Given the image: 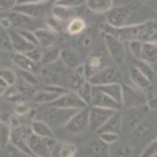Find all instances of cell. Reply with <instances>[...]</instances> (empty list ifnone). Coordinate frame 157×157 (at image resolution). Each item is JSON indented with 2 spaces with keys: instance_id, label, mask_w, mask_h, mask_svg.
Instances as JSON below:
<instances>
[{
  "instance_id": "d6a6232c",
  "label": "cell",
  "mask_w": 157,
  "mask_h": 157,
  "mask_svg": "<svg viewBox=\"0 0 157 157\" xmlns=\"http://www.w3.org/2000/svg\"><path fill=\"white\" fill-rule=\"evenodd\" d=\"M43 78L47 85H57L61 80V74L55 71L54 68H44L43 69Z\"/></svg>"
},
{
  "instance_id": "60d3db41",
  "label": "cell",
  "mask_w": 157,
  "mask_h": 157,
  "mask_svg": "<svg viewBox=\"0 0 157 157\" xmlns=\"http://www.w3.org/2000/svg\"><path fill=\"white\" fill-rule=\"evenodd\" d=\"M0 78H3L5 82H8L11 86L16 83V80H17V77H16V74L13 72L11 69H6V68H3L2 71H0Z\"/></svg>"
},
{
  "instance_id": "e0dca14e",
  "label": "cell",
  "mask_w": 157,
  "mask_h": 157,
  "mask_svg": "<svg viewBox=\"0 0 157 157\" xmlns=\"http://www.w3.org/2000/svg\"><path fill=\"white\" fill-rule=\"evenodd\" d=\"M123 129V115H121V112L120 110H116L110 118H109V121L104 124L98 132L101 134V132H120V130Z\"/></svg>"
},
{
  "instance_id": "db71d44e",
  "label": "cell",
  "mask_w": 157,
  "mask_h": 157,
  "mask_svg": "<svg viewBox=\"0 0 157 157\" xmlns=\"http://www.w3.org/2000/svg\"><path fill=\"white\" fill-rule=\"evenodd\" d=\"M50 0H19V3H46Z\"/></svg>"
},
{
  "instance_id": "7dc6e473",
  "label": "cell",
  "mask_w": 157,
  "mask_h": 157,
  "mask_svg": "<svg viewBox=\"0 0 157 157\" xmlns=\"http://www.w3.org/2000/svg\"><path fill=\"white\" fill-rule=\"evenodd\" d=\"M19 33L27 39V41H30L32 44H35V46H39V43H38V38H36V35H35V32H32V30H29V29H22V30H19Z\"/></svg>"
},
{
  "instance_id": "5b68a950",
  "label": "cell",
  "mask_w": 157,
  "mask_h": 157,
  "mask_svg": "<svg viewBox=\"0 0 157 157\" xmlns=\"http://www.w3.org/2000/svg\"><path fill=\"white\" fill-rule=\"evenodd\" d=\"M64 93H66V90L60 85H46L44 88L36 90L33 93V101L36 104H52Z\"/></svg>"
},
{
  "instance_id": "3957f363",
  "label": "cell",
  "mask_w": 157,
  "mask_h": 157,
  "mask_svg": "<svg viewBox=\"0 0 157 157\" xmlns=\"http://www.w3.org/2000/svg\"><path fill=\"white\" fill-rule=\"evenodd\" d=\"M116 110L113 109H105V107H96L93 105L90 109V120H88V129L91 132H98V130L109 121V118L115 113Z\"/></svg>"
},
{
  "instance_id": "8fae6325",
  "label": "cell",
  "mask_w": 157,
  "mask_h": 157,
  "mask_svg": "<svg viewBox=\"0 0 157 157\" xmlns=\"http://www.w3.org/2000/svg\"><path fill=\"white\" fill-rule=\"evenodd\" d=\"M27 140H29V145H30L35 155H38V157L50 155V148L47 145V138L39 137L36 134H32L30 137H27Z\"/></svg>"
},
{
  "instance_id": "6da1fadb",
  "label": "cell",
  "mask_w": 157,
  "mask_h": 157,
  "mask_svg": "<svg viewBox=\"0 0 157 157\" xmlns=\"http://www.w3.org/2000/svg\"><path fill=\"white\" fill-rule=\"evenodd\" d=\"M77 109H64V107H57V105H52L46 110V120L50 126H66V123L71 120V118L77 113Z\"/></svg>"
},
{
  "instance_id": "ab89813d",
  "label": "cell",
  "mask_w": 157,
  "mask_h": 157,
  "mask_svg": "<svg viewBox=\"0 0 157 157\" xmlns=\"http://www.w3.org/2000/svg\"><path fill=\"white\" fill-rule=\"evenodd\" d=\"M101 64H102V60H101V57H98V55H93L90 60H88V63H86V72L91 75L96 69H99L101 68Z\"/></svg>"
},
{
  "instance_id": "7bdbcfd3",
  "label": "cell",
  "mask_w": 157,
  "mask_h": 157,
  "mask_svg": "<svg viewBox=\"0 0 157 157\" xmlns=\"http://www.w3.org/2000/svg\"><path fill=\"white\" fill-rule=\"evenodd\" d=\"M43 50H44V47H41V46H33V47L27 52V57H30L33 61H41V58H43Z\"/></svg>"
},
{
  "instance_id": "ac0fdd59",
  "label": "cell",
  "mask_w": 157,
  "mask_h": 157,
  "mask_svg": "<svg viewBox=\"0 0 157 157\" xmlns=\"http://www.w3.org/2000/svg\"><path fill=\"white\" fill-rule=\"evenodd\" d=\"M109 145L104 140L98 138V140H91L86 143V146L83 149V154L85 155H102V154H107Z\"/></svg>"
},
{
  "instance_id": "83f0119b",
  "label": "cell",
  "mask_w": 157,
  "mask_h": 157,
  "mask_svg": "<svg viewBox=\"0 0 157 157\" xmlns=\"http://www.w3.org/2000/svg\"><path fill=\"white\" fill-rule=\"evenodd\" d=\"M85 74H86V68L83 66V64H78V66L74 69V74L71 75V88H74L75 91L80 88L86 80H85Z\"/></svg>"
},
{
  "instance_id": "4dcf8cb0",
  "label": "cell",
  "mask_w": 157,
  "mask_h": 157,
  "mask_svg": "<svg viewBox=\"0 0 157 157\" xmlns=\"http://www.w3.org/2000/svg\"><path fill=\"white\" fill-rule=\"evenodd\" d=\"M134 66H135L138 71H141L143 74H145L151 82H154V69L151 68V63L141 60V58H135V60H134Z\"/></svg>"
},
{
  "instance_id": "f35d334b",
  "label": "cell",
  "mask_w": 157,
  "mask_h": 157,
  "mask_svg": "<svg viewBox=\"0 0 157 157\" xmlns=\"http://www.w3.org/2000/svg\"><path fill=\"white\" fill-rule=\"evenodd\" d=\"M146 105L149 110H157V91L152 90V86L146 90Z\"/></svg>"
},
{
  "instance_id": "ee69618b",
  "label": "cell",
  "mask_w": 157,
  "mask_h": 157,
  "mask_svg": "<svg viewBox=\"0 0 157 157\" xmlns=\"http://www.w3.org/2000/svg\"><path fill=\"white\" fill-rule=\"evenodd\" d=\"M99 138L104 140L107 145H113V143H116L118 140H120V135H118L116 132H101Z\"/></svg>"
},
{
  "instance_id": "d6986e66",
  "label": "cell",
  "mask_w": 157,
  "mask_h": 157,
  "mask_svg": "<svg viewBox=\"0 0 157 157\" xmlns=\"http://www.w3.org/2000/svg\"><path fill=\"white\" fill-rule=\"evenodd\" d=\"M35 35H36L38 43L41 47H50L57 41V33L50 29H38V30H35Z\"/></svg>"
},
{
  "instance_id": "9f6ffc18",
  "label": "cell",
  "mask_w": 157,
  "mask_h": 157,
  "mask_svg": "<svg viewBox=\"0 0 157 157\" xmlns=\"http://www.w3.org/2000/svg\"><path fill=\"white\" fill-rule=\"evenodd\" d=\"M141 2H149V0H141Z\"/></svg>"
},
{
  "instance_id": "7a4b0ae2",
  "label": "cell",
  "mask_w": 157,
  "mask_h": 157,
  "mask_svg": "<svg viewBox=\"0 0 157 157\" xmlns=\"http://www.w3.org/2000/svg\"><path fill=\"white\" fill-rule=\"evenodd\" d=\"M146 104V94L137 86L123 85V101L121 105L124 109H132V107H141Z\"/></svg>"
},
{
  "instance_id": "836d02e7",
  "label": "cell",
  "mask_w": 157,
  "mask_h": 157,
  "mask_svg": "<svg viewBox=\"0 0 157 157\" xmlns=\"http://www.w3.org/2000/svg\"><path fill=\"white\" fill-rule=\"evenodd\" d=\"M116 143H113V146L109 149V154L112 157H129V155H132V148L130 146H127V145H116Z\"/></svg>"
},
{
  "instance_id": "7c38bea8",
  "label": "cell",
  "mask_w": 157,
  "mask_h": 157,
  "mask_svg": "<svg viewBox=\"0 0 157 157\" xmlns=\"http://www.w3.org/2000/svg\"><path fill=\"white\" fill-rule=\"evenodd\" d=\"M154 134V126L149 120H143L140 121L132 130H130V138L135 140V141H140V140H145L148 137H151Z\"/></svg>"
},
{
  "instance_id": "2e32d148",
  "label": "cell",
  "mask_w": 157,
  "mask_h": 157,
  "mask_svg": "<svg viewBox=\"0 0 157 157\" xmlns=\"http://www.w3.org/2000/svg\"><path fill=\"white\" fill-rule=\"evenodd\" d=\"M6 17L11 21L13 27H17V30H22V29H29L32 25V17L27 16V14H22L19 11H6Z\"/></svg>"
},
{
  "instance_id": "c3c4849f",
  "label": "cell",
  "mask_w": 157,
  "mask_h": 157,
  "mask_svg": "<svg viewBox=\"0 0 157 157\" xmlns=\"http://www.w3.org/2000/svg\"><path fill=\"white\" fill-rule=\"evenodd\" d=\"M19 3V0H0V8H2L3 13L14 10V6Z\"/></svg>"
},
{
  "instance_id": "816d5d0a",
  "label": "cell",
  "mask_w": 157,
  "mask_h": 157,
  "mask_svg": "<svg viewBox=\"0 0 157 157\" xmlns=\"http://www.w3.org/2000/svg\"><path fill=\"white\" fill-rule=\"evenodd\" d=\"M11 88V85L8 83V82H5L3 78H0V93H2V96H5L6 94V91Z\"/></svg>"
},
{
  "instance_id": "cb8c5ba5",
  "label": "cell",
  "mask_w": 157,
  "mask_h": 157,
  "mask_svg": "<svg viewBox=\"0 0 157 157\" xmlns=\"http://www.w3.org/2000/svg\"><path fill=\"white\" fill-rule=\"evenodd\" d=\"M96 86L121 104V101H123V85L120 82L118 83H107V85H96Z\"/></svg>"
},
{
  "instance_id": "484cf974",
  "label": "cell",
  "mask_w": 157,
  "mask_h": 157,
  "mask_svg": "<svg viewBox=\"0 0 157 157\" xmlns=\"http://www.w3.org/2000/svg\"><path fill=\"white\" fill-rule=\"evenodd\" d=\"M32 127H33V134H36L39 137H44V138H52V137H54V132H52L50 124L47 121L35 120L32 123Z\"/></svg>"
},
{
  "instance_id": "f907efd6",
  "label": "cell",
  "mask_w": 157,
  "mask_h": 157,
  "mask_svg": "<svg viewBox=\"0 0 157 157\" xmlns=\"http://www.w3.org/2000/svg\"><path fill=\"white\" fill-rule=\"evenodd\" d=\"M19 116L21 115H11L10 116V120H8V124L11 126V127H21V121H19Z\"/></svg>"
},
{
  "instance_id": "f5cc1de1",
  "label": "cell",
  "mask_w": 157,
  "mask_h": 157,
  "mask_svg": "<svg viewBox=\"0 0 157 157\" xmlns=\"http://www.w3.org/2000/svg\"><path fill=\"white\" fill-rule=\"evenodd\" d=\"M0 24H2V29H5V30H10L11 27H13V24H11V21L6 17V16H3L2 17V21H0Z\"/></svg>"
},
{
  "instance_id": "5bb4252c",
  "label": "cell",
  "mask_w": 157,
  "mask_h": 157,
  "mask_svg": "<svg viewBox=\"0 0 157 157\" xmlns=\"http://www.w3.org/2000/svg\"><path fill=\"white\" fill-rule=\"evenodd\" d=\"M14 11H19L22 14H27L30 17L43 16L46 11V3H17L14 6Z\"/></svg>"
},
{
  "instance_id": "bcb514c9",
  "label": "cell",
  "mask_w": 157,
  "mask_h": 157,
  "mask_svg": "<svg viewBox=\"0 0 157 157\" xmlns=\"http://www.w3.org/2000/svg\"><path fill=\"white\" fill-rule=\"evenodd\" d=\"M46 22H47V25H49V29H50V30H54L55 33H60V32H61V24H60L61 21L57 19L54 14H52L50 17H47Z\"/></svg>"
},
{
  "instance_id": "74e56055",
  "label": "cell",
  "mask_w": 157,
  "mask_h": 157,
  "mask_svg": "<svg viewBox=\"0 0 157 157\" xmlns=\"http://www.w3.org/2000/svg\"><path fill=\"white\" fill-rule=\"evenodd\" d=\"M2 50L3 52H11L14 50V46H13V39L10 36V32L2 29Z\"/></svg>"
},
{
  "instance_id": "b9f144b4",
  "label": "cell",
  "mask_w": 157,
  "mask_h": 157,
  "mask_svg": "<svg viewBox=\"0 0 157 157\" xmlns=\"http://www.w3.org/2000/svg\"><path fill=\"white\" fill-rule=\"evenodd\" d=\"M19 75L24 78L29 85H36L38 83V77L33 74V71H27V69H19Z\"/></svg>"
},
{
  "instance_id": "277c9868",
  "label": "cell",
  "mask_w": 157,
  "mask_h": 157,
  "mask_svg": "<svg viewBox=\"0 0 157 157\" xmlns=\"http://www.w3.org/2000/svg\"><path fill=\"white\" fill-rule=\"evenodd\" d=\"M104 43H105V47H107L109 54H110V57L113 58L115 63H118V64L124 63L126 50H124L123 39H120L118 36H115L112 33H104Z\"/></svg>"
},
{
  "instance_id": "f1b7e54d",
  "label": "cell",
  "mask_w": 157,
  "mask_h": 157,
  "mask_svg": "<svg viewBox=\"0 0 157 157\" xmlns=\"http://www.w3.org/2000/svg\"><path fill=\"white\" fill-rule=\"evenodd\" d=\"M141 60H145L148 63H155L157 61V44H154V43H143Z\"/></svg>"
},
{
  "instance_id": "30bf717a",
  "label": "cell",
  "mask_w": 157,
  "mask_h": 157,
  "mask_svg": "<svg viewBox=\"0 0 157 157\" xmlns=\"http://www.w3.org/2000/svg\"><path fill=\"white\" fill-rule=\"evenodd\" d=\"M91 105L96 107H105V109H113V110H120L121 104L115 101L112 96H109L107 93L101 91L98 86L93 88V98H91Z\"/></svg>"
},
{
  "instance_id": "d4e9b609",
  "label": "cell",
  "mask_w": 157,
  "mask_h": 157,
  "mask_svg": "<svg viewBox=\"0 0 157 157\" xmlns=\"http://www.w3.org/2000/svg\"><path fill=\"white\" fill-rule=\"evenodd\" d=\"M52 14H54L57 19L60 21H71L72 17H75V11L72 6H66V5H60L55 3V6L52 8Z\"/></svg>"
},
{
  "instance_id": "7402d4cb",
  "label": "cell",
  "mask_w": 157,
  "mask_h": 157,
  "mask_svg": "<svg viewBox=\"0 0 157 157\" xmlns=\"http://www.w3.org/2000/svg\"><path fill=\"white\" fill-rule=\"evenodd\" d=\"M75 154H77L75 146L71 145V143H66V141L55 143V146L50 151V155H58V157H74Z\"/></svg>"
},
{
  "instance_id": "52a82bcc",
  "label": "cell",
  "mask_w": 157,
  "mask_h": 157,
  "mask_svg": "<svg viewBox=\"0 0 157 157\" xmlns=\"http://www.w3.org/2000/svg\"><path fill=\"white\" fill-rule=\"evenodd\" d=\"M130 16V8L129 6H112L107 13V24L113 29H121L126 25L127 19Z\"/></svg>"
},
{
  "instance_id": "4fadbf2b",
  "label": "cell",
  "mask_w": 157,
  "mask_h": 157,
  "mask_svg": "<svg viewBox=\"0 0 157 157\" xmlns=\"http://www.w3.org/2000/svg\"><path fill=\"white\" fill-rule=\"evenodd\" d=\"M140 121H143V115L138 110V107L126 109V112L123 113V127L127 130H132Z\"/></svg>"
},
{
  "instance_id": "681fc988",
  "label": "cell",
  "mask_w": 157,
  "mask_h": 157,
  "mask_svg": "<svg viewBox=\"0 0 157 157\" xmlns=\"http://www.w3.org/2000/svg\"><path fill=\"white\" fill-rule=\"evenodd\" d=\"M16 113H17V115H24V113H30V107L27 105V104H22V102H19L17 105H16Z\"/></svg>"
},
{
  "instance_id": "f6af8a7d",
  "label": "cell",
  "mask_w": 157,
  "mask_h": 157,
  "mask_svg": "<svg viewBox=\"0 0 157 157\" xmlns=\"http://www.w3.org/2000/svg\"><path fill=\"white\" fill-rule=\"evenodd\" d=\"M152 155H157V138H154L146 146V149L141 152V157H152Z\"/></svg>"
},
{
  "instance_id": "d590c367",
  "label": "cell",
  "mask_w": 157,
  "mask_h": 157,
  "mask_svg": "<svg viewBox=\"0 0 157 157\" xmlns=\"http://www.w3.org/2000/svg\"><path fill=\"white\" fill-rule=\"evenodd\" d=\"M11 126L6 123L5 124V121L2 123V126H0V145H2V148H5L8 143L11 141Z\"/></svg>"
},
{
  "instance_id": "11a10c76",
  "label": "cell",
  "mask_w": 157,
  "mask_h": 157,
  "mask_svg": "<svg viewBox=\"0 0 157 157\" xmlns=\"http://www.w3.org/2000/svg\"><path fill=\"white\" fill-rule=\"evenodd\" d=\"M52 3H58V2H61V0H50Z\"/></svg>"
},
{
  "instance_id": "1f68e13d",
  "label": "cell",
  "mask_w": 157,
  "mask_h": 157,
  "mask_svg": "<svg viewBox=\"0 0 157 157\" xmlns=\"http://www.w3.org/2000/svg\"><path fill=\"white\" fill-rule=\"evenodd\" d=\"M85 27H86V24H85L83 19H80V17H72V19L69 21V24H68V27H66V32H68L69 35H78V33H82V32L85 30Z\"/></svg>"
},
{
  "instance_id": "8992f818",
  "label": "cell",
  "mask_w": 157,
  "mask_h": 157,
  "mask_svg": "<svg viewBox=\"0 0 157 157\" xmlns=\"http://www.w3.org/2000/svg\"><path fill=\"white\" fill-rule=\"evenodd\" d=\"M88 80L96 85H107V83H118L121 80V72L118 68H105L102 71L93 72L91 75H88Z\"/></svg>"
},
{
  "instance_id": "44dd1931",
  "label": "cell",
  "mask_w": 157,
  "mask_h": 157,
  "mask_svg": "<svg viewBox=\"0 0 157 157\" xmlns=\"http://www.w3.org/2000/svg\"><path fill=\"white\" fill-rule=\"evenodd\" d=\"M11 61L16 64L19 69H27V71H35L36 68V61H33L30 57H27V54H21V52H14L11 54Z\"/></svg>"
},
{
  "instance_id": "f546056e",
  "label": "cell",
  "mask_w": 157,
  "mask_h": 157,
  "mask_svg": "<svg viewBox=\"0 0 157 157\" xmlns=\"http://www.w3.org/2000/svg\"><path fill=\"white\" fill-rule=\"evenodd\" d=\"M60 55H61V50H60V49H57V47H54V46H50V47H44L41 61H43L44 64L57 63V60L60 58Z\"/></svg>"
},
{
  "instance_id": "9a60e30c",
  "label": "cell",
  "mask_w": 157,
  "mask_h": 157,
  "mask_svg": "<svg viewBox=\"0 0 157 157\" xmlns=\"http://www.w3.org/2000/svg\"><path fill=\"white\" fill-rule=\"evenodd\" d=\"M10 32V36H11V39H13V46H14V50L16 52H21V54H27V52L35 46V44H32L30 41H27L21 33H19V30H8Z\"/></svg>"
},
{
  "instance_id": "e575fe53",
  "label": "cell",
  "mask_w": 157,
  "mask_h": 157,
  "mask_svg": "<svg viewBox=\"0 0 157 157\" xmlns=\"http://www.w3.org/2000/svg\"><path fill=\"white\" fill-rule=\"evenodd\" d=\"M93 88H94V85L91 83L90 80H86L80 88L77 90V93H78V96H80L86 104H91V98H93Z\"/></svg>"
},
{
  "instance_id": "8d00e7d4",
  "label": "cell",
  "mask_w": 157,
  "mask_h": 157,
  "mask_svg": "<svg viewBox=\"0 0 157 157\" xmlns=\"http://www.w3.org/2000/svg\"><path fill=\"white\" fill-rule=\"evenodd\" d=\"M129 43V50L132 54L134 58H141V50H143V41L140 39H132V41H127Z\"/></svg>"
},
{
  "instance_id": "4316f807",
  "label": "cell",
  "mask_w": 157,
  "mask_h": 157,
  "mask_svg": "<svg viewBox=\"0 0 157 157\" xmlns=\"http://www.w3.org/2000/svg\"><path fill=\"white\" fill-rule=\"evenodd\" d=\"M86 6L93 13H105L113 6V0H86Z\"/></svg>"
},
{
  "instance_id": "ffe728a7",
  "label": "cell",
  "mask_w": 157,
  "mask_h": 157,
  "mask_svg": "<svg viewBox=\"0 0 157 157\" xmlns=\"http://www.w3.org/2000/svg\"><path fill=\"white\" fill-rule=\"evenodd\" d=\"M130 80H132V83L137 86V88H140V90H149L151 86H152V82L149 80V78L143 74L141 71H138L135 66H132L130 68Z\"/></svg>"
},
{
  "instance_id": "ba28073f",
  "label": "cell",
  "mask_w": 157,
  "mask_h": 157,
  "mask_svg": "<svg viewBox=\"0 0 157 157\" xmlns=\"http://www.w3.org/2000/svg\"><path fill=\"white\" fill-rule=\"evenodd\" d=\"M52 105H57V107H64V109H85L88 104L78 96V93H74V91H66L64 94H61L58 99H55L52 102Z\"/></svg>"
},
{
  "instance_id": "603a6c76",
  "label": "cell",
  "mask_w": 157,
  "mask_h": 157,
  "mask_svg": "<svg viewBox=\"0 0 157 157\" xmlns=\"http://www.w3.org/2000/svg\"><path fill=\"white\" fill-rule=\"evenodd\" d=\"M60 58H61V63L66 68H69V69H75L78 64H80V60H78L77 52L75 50H71V49H63Z\"/></svg>"
},
{
  "instance_id": "9c48e42d",
  "label": "cell",
  "mask_w": 157,
  "mask_h": 157,
  "mask_svg": "<svg viewBox=\"0 0 157 157\" xmlns=\"http://www.w3.org/2000/svg\"><path fill=\"white\" fill-rule=\"evenodd\" d=\"M88 120H90V110L80 109L66 123V130L69 134H80L88 127Z\"/></svg>"
}]
</instances>
